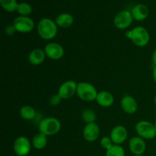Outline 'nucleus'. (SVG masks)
Returning <instances> with one entry per match:
<instances>
[{
	"instance_id": "obj_1",
	"label": "nucleus",
	"mask_w": 156,
	"mask_h": 156,
	"mask_svg": "<svg viewBox=\"0 0 156 156\" xmlns=\"http://www.w3.org/2000/svg\"><path fill=\"white\" fill-rule=\"evenodd\" d=\"M37 33L40 37L45 41H50L56 37L58 32V26L53 20L44 18L37 24Z\"/></svg>"
},
{
	"instance_id": "obj_2",
	"label": "nucleus",
	"mask_w": 156,
	"mask_h": 156,
	"mask_svg": "<svg viewBox=\"0 0 156 156\" xmlns=\"http://www.w3.org/2000/svg\"><path fill=\"white\" fill-rule=\"evenodd\" d=\"M126 37L130 40L133 44L140 47H144L150 41V35L147 29L142 26H137L125 34Z\"/></svg>"
},
{
	"instance_id": "obj_3",
	"label": "nucleus",
	"mask_w": 156,
	"mask_h": 156,
	"mask_svg": "<svg viewBox=\"0 0 156 156\" xmlns=\"http://www.w3.org/2000/svg\"><path fill=\"white\" fill-rule=\"evenodd\" d=\"M39 132L47 136L56 135L60 131L61 123L57 118L53 117H46L43 119L38 126Z\"/></svg>"
},
{
	"instance_id": "obj_4",
	"label": "nucleus",
	"mask_w": 156,
	"mask_h": 156,
	"mask_svg": "<svg viewBox=\"0 0 156 156\" xmlns=\"http://www.w3.org/2000/svg\"><path fill=\"white\" fill-rule=\"evenodd\" d=\"M98 92L95 87L91 83L87 82H80L78 83L76 94L81 100L90 102L96 100Z\"/></svg>"
},
{
	"instance_id": "obj_5",
	"label": "nucleus",
	"mask_w": 156,
	"mask_h": 156,
	"mask_svg": "<svg viewBox=\"0 0 156 156\" xmlns=\"http://www.w3.org/2000/svg\"><path fill=\"white\" fill-rule=\"evenodd\" d=\"M136 132L138 136L143 140H153L156 138V128L154 123L147 120H141L136 124Z\"/></svg>"
},
{
	"instance_id": "obj_6",
	"label": "nucleus",
	"mask_w": 156,
	"mask_h": 156,
	"mask_svg": "<svg viewBox=\"0 0 156 156\" xmlns=\"http://www.w3.org/2000/svg\"><path fill=\"white\" fill-rule=\"evenodd\" d=\"M133 21V17L131 12L127 10H123L115 15L114 18V24L117 29L124 30L132 24Z\"/></svg>"
},
{
	"instance_id": "obj_7",
	"label": "nucleus",
	"mask_w": 156,
	"mask_h": 156,
	"mask_svg": "<svg viewBox=\"0 0 156 156\" xmlns=\"http://www.w3.org/2000/svg\"><path fill=\"white\" fill-rule=\"evenodd\" d=\"M13 24L17 32L27 34L32 31L34 27V22L28 16H18L14 19Z\"/></svg>"
},
{
	"instance_id": "obj_8",
	"label": "nucleus",
	"mask_w": 156,
	"mask_h": 156,
	"mask_svg": "<svg viewBox=\"0 0 156 156\" xmlns=\"http://www.w3.org/2000/svg\"><path fill=\"white\" fill-rule=\"evenodd\" d=\"M13 149L18 156H27L31 149L30 140L25 136H18L14 142Z\"/></svg>"
},
{
	"instance_id": "obj_9",
	"label": "nucleus",
	"mask_w": 156,
	"mask_h": 156,
	"mask_svg": "<svg viewBox=\"0 0 156 156\" xmlns=\"http://www.w3.org/2000/svg\"><path fill=\"white\" fill-rule=\"evenodd\" d=\"M47 57L52 60H59L64 56L65 50L61 44L56 42L48 43L44 49Z\"/></svg>"
},
{
	"instance_id": "obj_10",
	"label": "nucleus",
	"mask_w": 156,
	"mask_h": 156,
	"mask_svg": "<svg viewBox=\"0 0 156 156\" xmlns=\"http://www.w3.org/2000/svg\"><path fill=\"white\" fill-rule=\"evenodd\" d=\"M78 83L73 80H68L64 82L58 89V94L62 99H69L76 94Z\"/></svg>"
},
{
	"instance_id": "obj_11",
	"label": "nucleus",
	"mask_w": 156,
	"mask_h": 156,
	"mask_svg": "<svg viewBox=\"0 0 156 156\" xmlns=\"http://www.w3.org/2000/svg\"><path fill=\"white\" fill-rule=\"evenodd\" d=\"M110 137L114 145H120L125 143L128 137V130L124 126L117 125L114 126L111 131Z\"/></svg>"
},
{
	"instance_id": "obj_12",
	"label": "nucleus",
	"mask_w": 156,
	"mask_h": 156,
	"mask_svg": "<svg viewBox=\"0 0 156 156\" xmlns=\"http://www.w3.org/2000/svg\"><path fill=\"white\" fill-rule=\"evenodd\" d=\"M83 137L86 141L92 143L96 141L100 136V128L97 123H86L83 129Z\"/></svg>"
},
{
	"instance_id": "obj_13",
	"label": "nucleus",
	"mask_w": 156,
	"mask_h": 156,
	"mask_svg": "<svg viewBox=\"0 0 156 156\" xmlns=\"http://www.w3.org/2000/svg\"><path fill=\"white\" fill-rule=\"evenodd\" d=\"M129 149L134 155H143L146 149V142L140 136L132 137L129 141Z\"/></svg>"
},
{
	"instance_id": "obj_14",
	"label": "nucleus",
	"mask_w": 156,
	"mask_h": 156,
	"mask_svg": "<svg viewBox=\"0 0 156 156\" xmlns=\"http://www.w3.org/2000/svg\"><path fill=\"white\" fill-rule=\"evenodd\" d=\"M120 107L126 114H133L138 109V104L133 96L126 94L120 101Z\"/></svg>"
},
{
	"instance_id": "obj_15",
	"label": "nucleus",
	"mask_w": 156,
	"mask_h": 156,
	"mask_svg": "<svg viewBox=\"0 0 156 156\" xmlns=\"http://www.w3.org/2000/svg\"><path fill=\"white\" fill-rule=\"evenodd\" d=\"M95 101L99 106L103 108H109L114 104V98L109 91H101L98 92Z\"/></svg>"
},
{
	"instance_id": "obj_16",
	"label": "nucleus",
	"mask_w": 156,
	"mask_h": 156,
	"mask_svg": "<svg viewBox=\"0 0 156 156\" xmlns=\"http://www.w3.org/2000/svg\"><path fill=\"white\" fill-rule=\"evenodd\" d=\"M149 9L146 5L138 4L136 5L131 11L133 19L138 21H143L147 18L149 15Z\"/></svg>"
},
{
	"instance_id": "obj_17",
	"label": "nucleus",
	"mask_w": 156,
	"mask_h": 156,
	"mask_svg": "<svg viewBox=\"0 0 156 156\" xmlns=\"http://www.w3.org/2000/svg\"><path fill=\"white\" fill-rule=\"evenodd\" d=\"M46 57L45 52L41 48H37L30 51L28 55V61L31 65H41L44 61Z\"/></svg>"
},
{
	"instance_id": "obj_18",
	"label": "nucleus",
	"mask_w": 156,
	"mask_h": 156,
	"mask_svg": "<svg viewBox=\"0 0 156 156\" xmlns=\"http://www.w3.org/2000/svg\"><path fill=\"white\" fill-rule=\"evenodd\" d=\"M56 25L62 28H67L71 27L74 22L73 15L69 13H62L58 15L55 20Z\"/></svg>"
},
{
	"instance_id": "obj_19",
	"label": "nucleus",
	"mask_w": 156,
	"mask_h": 156,
	"mask_svg": "<svg viewBox=\"0 0 156 156\" xmlns=\"http://www.w3.org/2000/svg\"><path fill=\"white\" fill-rule=\"evenodd\" d=\"M47 143H48L47 136L41 133L36 134L32 139V146L34 147V149L38 150L44 149L47 146Z\"/></svg>"
},
{
	"instance_id": "obj_20",
	"label": "nucleus",
	"mask_w": 156,
	"mask_h": 156,
	"mask_svg": "<svg viewBox=\"0 0 156 156\" xmlns=\"http://www.w3.org/2000/svg\"><path fill=\"white\" fill-rule=\"evenodd\" d=\"M19 114L21 118L25 120H32L36 117V111L30 105H24L21 107Z\"/></svg>"
},
{
	"instance_id": "obj_21",
	"label": "nucleus",
	"mask_w": 156,
	"mask_h": 156,
	"mask_svg": "<svg viewBox=\"0 0 156 156\" xmlns=\"http://www.w3.org/2000/svg\"><path fill=\"white\" fill-rule=\"evenodd\" d=\"M82 118L86 123H94L97 120V114L92 109H85L82 113Z\"/></svg>"
},
{
	"instance_id": "obj_22",
	"label": "nucleus",
	"mask_w": 156,
	"mask_h": 156,
	"mask_svg": "<svg viewBox=\"0 0 156 156\" xmlns=\"http://www.w3.org/2000/svg\"><path fill=\"white\" fill-rule=\"evenodd\" d=\"M0 4L6 12H13L16 11L18 3L16 0H0Z\"/></svg>"
},
{
	"instance_id": "obj_23",
	"label": "nucleus",
	"mask_w": 156,
	"mask_h": 156,
	"mask_svg": "<svg viewBox=\"0 0 156 156\" xmlns=\"http://www.w3.org/2000/svg\"><path fill=\"white\" fill-rule=\"evenodd\" d=\"M16 11L21 16H28L32 13V7L29 3H18Z\"/></svg>"
},
{
	"instance_id": "obj_24",
	"label": "nucleus",
	"mask_w": 156,
	"mask_h": 156,
	"mask_svg": "<svg viewBox=\"0 0 156 156\" xmlns=\"http://www.w3.org/2000/svg\"><path fill=\"white\" fill-rule=\"evenodd\" d=\"M105 156H125L124 149L119 145H114L106 151Z\"/></svg>"
},
{
	"instance_id": "obj_25",
	"label": "nucleus",
	"mask_w": 156,
	"mask_h": 156,
	"mask_svg": "<svg viewBox=\"0 0 156 156\" xmlns=\"http://www.w3.org/2000/svg\"><path fill=\"white\" fill-rule=\"evenodd\" d=\"M100 144L101 146V147L103 149L108 150L109 149H111L113 146H114V143H113L112 140H111V137L110 136H103L100 140Z\"/></svg>"
},
{
	"instance_id": "obj_26",
	"label": "nucleus",
	"mask_w": 156,
	"mask_h": 156,
	"mask_svg": "<svg viewBox=\"0 0 156 156\" xmlns=\"http://www.w3.org/2000/svg\"><path fill=\"white\" fill-rule=\"evenodd\" d=\"M62 100V98H61L60 96H59V94L57 93V94H53V95L50 97V100H49V103H50V105H51V106L56 107L60 104Z\"/></svg>"
},
{
	"instance_id": "obj_27",
	"label": "nucleus",
	"mask_w": 156,
	"mask_h": 156,
	"mask_svg": "<svg viewBox=\"0 0 156 156\" xmlns=\"http://www.w3.org/2000/svg\"><path fill=\"white\" fill-rule=\"evenodd\" d=\"M5 34L8 35V36H12V35H13L16 32V29H15L14 24H10V25H8L7 27H5Z\"/></svg>"
},
{
	"instance_id": "obj_28",
	"label": "nucleus",
	"mask_w": 156,
	"mask_h": 156,
	"mask_svg": "<svg viewBox=\"0 0 156 156\" xmlns=\"http://www.w3.org/2000/svg\"><path fill=\"white\" fill-rule=\"evenodd\" d=\"M152 62L153 64V66H156V49L153 51L152 55Z\"/></svg>"
},
{
	"instance_id": "obj_29",
	"label": "nucleus",
	"mask_w": 156,
	"mask_h": 156,
	"mask_svg": "<svg viewBox=\"0 0 156 156\" xmlns=\"http://www.w3.org/2000/svg\"><path fill=\"white\" fill-rule=\"evenodd\" d=\"M152 79L156 83V66H153V69H152Z\"/></svg>"
},
{
	"instance_id": "obj_30",
	"label": "nucleus",
	"mask_w": 156,
	"mask_h": 156,
	"mask_svg": "<svg viewBox=\"0 0 156 156\" xmlns=\"http://www.w3.org/2000/svg\"><path fill=\"white\" fill-rule=\"evenodd\" d=\"M154 103H155V105L156 106V94L155 95V97H154Z\"/></svg>"
},
{
	"instance_id": "obj_31",
	"label": "nucleus",
	"mask_w": 156,
	"mask_h": 156,
	"mask_svg": "<svg viewBox=\"0 0 156 156\" xmlns=\"http://www.w3.org/2000/svg\"><path fill=\"white\" fill-rule=\"evenodd\" d=\"M154 125H155V127L156 128V120L155 121V123H154Z\"/></svg>"
},
{
	"instance_id": "obj_32",
	"label": "nucleus",
	"mask_w": 156,
	"mask_h": 156,
	"mask_svg": "<svg viewBox=\"0 0 156 156\" xmlns=\"http://www.w3.org/2000/svg\"><path fill=\"white\" fill-rule=\"evenodd\" d=\"M133 156H143V155H133Z\"/></svg>"
}]
</instances>
